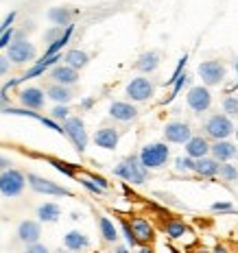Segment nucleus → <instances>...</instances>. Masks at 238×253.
<instances>
[{"mask_svg": "<svg viewBox=\"0 0 238 253\" xmlns=\"http://www.w3.org/2000/svg\"><path fill=\"white\" fill-rule=\"evenodd\" d=\"M186 101H188V107L192 109L194 114H201V112H205V109H210V105H212V94H210L208 87L197 85L188 92Z\"/></svg>", "mask_w": 238, "mask_h": 253, "instance_id": "9d476101", "label": "nucleus"}, {"mask_svg": "<svg viewBox=\"0 0 238 253\" xmlns=\"http://www.w3.org/2000/svg\"><path fill=\"white\" fill-rule=\"evenodd\" d=\"M9 166H11V164H9V160H7V157H2V155H0V170H4V168H9Z\"/></svg>", "mask_w": 238, "mask_h": 253, "instance_id": "a18cd8bd", "label": "nucleus"}, {"mask_svg": "<svg viewBox=\"0 0 238 253\" xmlns=\"http://www.w3.org/2000/svg\"><path fill=\"white\" fill-rule=\"evenodd\" d=\"M236 160H238V149H236Z\"/></svg>", "mask_w": 238, "mask_h": 253, "instance_id": "de8ad7c7", "label": "nucleus"}, {"mask_svg": "<svg viewBox=\"0 0 238 253\" xmlns=\"http://www.w3.org/2000/svg\"><path fill=\"white\" fill-rule=\"evenodd\" d=\"M13 20H15V11H11V13H9V15H7V18H4V20H2V24H0V35H2V33H4V31H7V29H9V26H11V24H13Z\"/></svg>", "mask_w": 238, "mask_h": 253, "instance_id": "4c0bfd02", "label": "nucleus"}, {"mask_svg": "<svg viewBox=\"0 0 238 253\" xmlns=\"http://www.w3.org/2000/svg\"><path fill=\"white\" fill-rule=\"evenodd\" d=\"M192 157H177L175 160V168L177 170H192Z\"/></svg>", "mask_w": 238, "mask_h": 253, "instance_id": "c9c22d12", "label": "nucleus"}, {"mask_svg": "<svg viewBox=\"0 0 238 253\" xmlns=\"http://www.w3.org/2000/svg\"><path fill=\"white\" fill-rule=\"evenodd\" d=\"M212 210L214 212H230V210H234V208H232V203H214Z\"/></svg>", "mask_w": 238, "mask_h": 253, "instance_id": "a19ab883", "label": "nucleus"}, {"mask_svg": "<svg viewBox=\"0 0 238 253\" xmlns=\"http://www.w3.org/2000/svg\"><path fill=\"white\" fill-rule=\"evenodd\" d=\"M225 75L227 68L221 61H203L199 66V77L205 85H219V83H223Z\"/></svg>", "mask_w": 238, "mask_h": 253, "instance_id": "6e6552de", "label": "nucleus"}, {"mask_svg": "<svg viewBox=\"0 0 238 253\" xmlns=\"http://www.w3.org/2000/svg\"><path fill=\"white\" fill-rule=\"evenodd\" d=\"M61 214V208L57 203H44L38 208V218L42 223H55Z\"/></svg>", "mask_w": 238, "mask_h": 253, "instance_id": "4be33fe9", "label": "nucleus"}, {"mask_svg": "<svg viewBox=\"0 0 238 253\" xmlns=\"http://www.w3.org/2000/svg\"><path fill=\"white\" fill-rule=\"evenodd\" d=\"M50 79H55V83H61V85H75L79 81V72L70 66H52Z\"/></svg>", "mask_w": 238, "mask_h": 253, "instance_id": "2eb2a0df", "label": "nucleus"}, {"mask_svg": "<svg viewBox=\"0 0 238 253\" xmlns=\"http://www.w3.org/2000/svg\"><path fill=\"white\" fill-rule=\"evenodd\" d=\"M72 31H75V26H70V24H68V26H66V31H63V33L59 35V38L50 42V46H48V48H46L44 57H48V55H57V52H61V48L68 44V40L72 38Z\"/></svg>", "mask_w": 238, "mask_h": 253, "instance_id": "b1692460", "label": "nucleus"}, {"mask_svg": "<svg viewBox=\"0 0 238 253\" xmlns=\"http://www.w3.org/2000/svg\"><path fill=\"white\" fill-rule=\"evenodd\" d=\"M52 166H55V168H57V170L66 172V175H68V177H72V175H75V172H72V168H68L66 164H61V162H55V160H52Z\"/></svg>", "mask_w": 238, "mask_h": 253, "instance_id": "ea45409f", "label": "nucleus"}, {"mask_svg": "<svg viewBox=\"0 0 238 253\" xmlns=\"http://www.w3.org/2000/svg\"><path fill=\"white\" fill-rule=\"evenodd\" d=\"M210 153V144L205 138H201V135H190V138L186 140V155L192 157V160H197V157H203Z\"/></svg>", "mask_w": 238, "mask_h": 253, "instance_id": "f3484780", "label": "nucleus"}, {"mask_svg": "<svg viewBox=\"0 0 238 253\" xmlns=\"http://www.w3.org/2000/svg\"><path fill=\"white\" fill-rule=\"evenodd\" d=\"M186 225L184 223H179V220H173V223H168L166 225V234L171 236V238H182L184 234H186Z\"/></svg>", "mask_w": 238, "mask_h": 253, "instance_id": "c85d7f7f", "label": "nucleus"}, {"mask_svg": "<svg viewBox=\"0 0 238 253\" xmlns=\"http://www.w3.org/2000/svg\"><path fill=\"white\" fill-rule=\"evenodd\" d=\"M26 249H29V253H46V247L44 245H38V242H31V245H26Z\"/></svg>", "mask_w": 238, "mask_h": 253, "instance_id": "58836bf2", "label": "nucleus"}, {"mask_svg": "<svg viewBox=\"0 0 238 253\" xmlns=\"http://www.w3.org/2000/svg\"><path fill=\"white\" fill-rule=\"evenodd\" d=\"M153 92H155V87H153V83L149 81V79H144V77L134 79V81L127 85V96H129L131 101H136V103L149 101V98L153 96Z\"/></svg>", "mask_w": 238, "mask_h": 253, "instance_id": "1a4fd4ad", "label": "nucleus"}, {"mask_svg": "<svg viewBox=\"0 0 238 253\" xmlns=\"http://www.w3.org/2000/svg\"><path fill=\"white\" fill-rule=\"evenodd\" d=\"M192 170L201 177H214L219 172V160H208V157H197V162L192 164Z\"/></svg>", "mask_w": 238, "mask_h": 253, "instance_id": "a211bd4d", "label": "nucleus"}, {"mask_svg": "<svg viewBox=\"0 0 238 253\" xmlns=\"http://www.w3.org/2000/svg\"><path fill=\"white\" fill-rule=\"evenodd\" d=\"M11 40H13V29H11V26H9V29L4 31L2 35H0V50H2V48H7V46H9V42H11Z\"/></svg>", "mask_w": 238, "mask_h": 253, "instance_id": "e433bc0d", "label": "nucleus"}, {"mask_svg": "<svg viewBox=\"0 0 238 253\" xmlns=\"http://www.w3.org/2000/svg\"><path fill=\"white\" fill-rule=\"evenodd\" d=\"M7 72H9V59H7V57L0 55V77L7 75Z\"/></svg>", "mask_w": 238, "mask_h": 253, "instance_id": "37998d69", "label": "nucleus"}, {"mask_svg": "<svg viewBox=\"0 0 238 253\" xmlns=\"http://www.w3.org/2000/svg\"><path fill=\"white\" fill-rule=\"evenodd\" d=\"M20 103H22L26 109H35V112H38V109L44 107L46 96L40 87H26L20 92Z\"/></svg>", "mask_w": 238, "mask_h": 253, "instance_id": "4468645a", "label": "nucleus"}, {"mask_svg": "<svg viewBox=\"0 0 238 253\" xmlns=\"http://www.w3.org/2000/svg\"><path fill=\"white\" fill-rule=\"evenodd\" d=\"M42 236V227L40 223H35V220H24V223H20L18 227V238L26 242V245H31V242H38Z\"/></svg>", "mask_w": 238, "mask_h": 253, "instance_id": "dca6fc26", "label": "nucleus"}, {"mask_svg": "<svg viewBox=\"0 0 238 253\" xmlns=\"http://www.w3.org/2000/svg\"><path fill=\"white\" fill-rule=\"evenodd\" d=\"M186 81H188V77H186V75H179V77L175 79V81H173V83H175V85H173V92H171V96H168L166 101H173V98H175L177 94H179V89L184 87V83H186Z\"/></svg>", "mask_w": 238, "mask_h": 253, "instance_id": "f704fd0d", "label": "nucleus"}, {"mask_svg": "<svg viewBox=\"0 0 238 253\" xmlns=\"http://www.w3.org/2000/svg\"><path fill=\"white\" fill-rule=\"evenodd\" d=\"M114 175L125 179V181H131V183H144L146 181V168L140 164L138 157H127V160H123L114 168Z\"/></svg>", "mask_w": 238, "mask_h": 253, "instance_id": "f03ea898", "label": "nucleus"}, {"mask_svg": "<svg viewBox=\"0 0 238 253\" xmlns=\"http://www.w3.org/2000/svg\"><path fill=\"white\" fill-rule=\"evenodd\" d=\"M205 133L214 140H227L232 133H234V125L227 116H212V118L205 123Z\"/></svg>", "mask_w": 238, "mask_h": 253, "instance_id": "0eeeda50", "label": "nucleus"}, {"mask_svg": "<svg viewBox=\"0 0 238 253\" xmlns=\"http://www.w3.org/2000/svg\"><path fill=\"white\" fill-rule=\"evenodd\" d=\"M192 135L190 126L186 123H168L164 126V138L173 144H186V140Z\"/></svg>", "mask_w": 238, "mask_h": 253, "instance_id": "9b49d317", "label": "nucleus"}, {"mask_svg": "<svg viewBox=\"0 0 238 253\" xmlns=\"http://www.w3.org/2000/svg\"><path fill=\"white\" fill-rule=\"evenodd\" d=\"M98 229H100V236H103L107 242H116V240H118V231H116L114 223L107 218V216H100V218H98Z\"/></svg>", "mask_w": 238, "mask_h": 253, "instance_id": "cd10ccee", "label": "nucleus"}, {"mask_svg": "<svg viewBox=\"0 0 238 253\" xmlns=\"http://www.w3.org/2000/svg\"><path fill=\"white\" fill-rule=\"evenodd\" d=\"M118 131L114 129V126H103V129H98L96 133H94V144L100 146V149H107V151H114L116 146H118Z\"/></svg>", "mask_w": 238, "mask_h": 253, "instance_id": "ddd939ff", "label": "nucleus"}, {"mask_svg": "<svg viewBox=\"0 0 238 253\" xmlns=\"http://www.w3.org/2000/svg\"><path fill=\"white\" fill-rule=\"evenodd\" d=\"M63 133L68 135V140L75 144V149L79 153L86 151V146H88V131H86V125H83V120L79 118V116H68V118L63 120Z\"/></svg>", "mask_w": 238, "mask_h": 253, "instance_id": "7ed1b4c3", "label": "nucleus"}, {"mask_svg": "<svg viewBox=\"0 0 238 253\" xmlns=\"http://www.w3.org/2000/svg\"><path fill=\"white\" fill-rule=\"evenodd\" d=\"M9 103V96H7V89H0V109H2L4 107V105H7Z\"/></svg>", "mask_w": 238, "mask_h": 253, "instance_id": "c03bdc74", "label": "nucleus"}, {"mask_svg": "<svg viewBox=\"0 0 238 253\" xmlns=\"http://www.w3.org/2000/svg\"><path fill=\"white\" fill-rule=\"evenodd\" d=\"M171 157V151L164 142H153V144H146L144 149L140 151L138 160L140 164L146 168V170H153V168H162Z\"/></svg>", "mask_w": 238, "mask_h": 253, "instance_id": "f257e3e1", "label": "nucleus"}, {"mask_svg": "<svg viewBox=\"0 0 238 253\" xmlns=\"http://www.w3.org/2000/svg\"><path fill=\"white\" fill-rule=\"evenodd\" d=\"M24 186L26 177L20 170H13V168L0 170V194L2 197H18V194H22Z\"/></svg>", "mask_w": 238, "mask_h": 253, "instance_id": "20e7f679", "label": "nucleus"}, {"mask_svg": "<svg viewBox=\"0 0 238 253\" xmlns=\"http://www.w3.org/2000/svg\"><path fill=\"white\" fill-rule=\"evenodd\" d=\"M63 61H66V66L75 68V70H81L83 66H88L90 57H88V52L72 48V50H68V52H66V57H63Z\"/></svg>", "mask_w": 238, "mask_h": 253, "instance_id": "5701e85b", "label": "nucleus"}, {"mask_svg": "<svg viewBox=\"0 0 238 253\" xmlns=\"http://www.w3.org/2000/svg\"><path fill=\"white\" fill-rule=\"evenodd\" d=\"M79 183H81L86 190H90V192H94V194H103V190H105V188H100L94 179H79Z\"/></svg>", "mask_w": 238, "mask_h": 253, "instance_id": "473e14b6", "label": "nucleus"}, {"mask_svg": "<svg viewBox=\"0 0 238 253\" xmlns=\"http://www.w3.org/2000/svg\"><path fill=\"white\" fill-rule=\"evenodd\" d=\"M7 59L11 61V63H29V61H33L35 59V48H33V44H31L29 40H24V38H15L9 42V46H7Z\"/></svg>", "mask_w": 238, "mask_h": 253, "instance_id": "39448f33", "label": "nucleus"}, {"mask_svg": "<svg viewBox=\"0 0 238 253\" xmlns=\"http://www.w3.org/2000/svg\"><path fill=\"white\" fill-rule=\"evenodd\" d=\"M210 151L214 153V160L230 162L232 157L236 155V144H232V142H227V140H216V144L210 146Z\"/></svg>", "mask_w": 238, "mask_h": 253, "instance_id": "6ab92c4d", "label": "nucleus"}, {"mask_svg": "<svg viewBox=\"0 0 238 253\" xmlns=\"http://www.w3.org/2000/svg\"><path fill=\"white\" fill-rule=\"evenodd\" d=\"M223 109L227 116H238V98L236 96H227L223 101Z\"/></svg>", "mask_w": 238, "mask_h": 253, "instance_id": "7c9ffc66", "label": "nucleus"}, {"mask_svg": "<svg viewBox=\"0 0 238 253\" xmlns=\"http://www.w3.org/2000/svg\"><path fill=\"white\" fill-rule=\"evenodd\" d=\"M234 133H236V140H238V126H236V129H234Z\"/></svg>", "mask_w": 238, "mask_h": 253, "instance_id": "49530a36", "label": "nucleus"}, {"mask_svg": "<svg viewBox=\"0 0 238 253\" xmlns=\"http://www.w3.org/2000/svg\"><path fill=\"white\" fill-rule=\"evenodd\" d=\"M157 66H160V57H157V52H144V55L138 59V63H136V68H138L140 72H153Z\"/></svg>", "mask_w": 238, "mask_h": 253, "instance_id": "bb28decb", "label": "nucleus"}, {"mask_svg": "<svg viewBox=\"0 0 238 253\" xmlns=\"http://www.w3.org/2000/svg\"><path fill=\"white\" fill-rule=\"evenodd\" d=\"M48 20L55 26H68L72 20V13H70V9H66V7H55L48 11Z\"/></svg>", "mask_w": 238, "mask_h": 253, "instance_id": "a878e982", "label": "nucleus"}, {"mask_svg": "<svg viewBox=\"0 0 238 253\" xmlns=\"http://www.w3.org/2000/svg\"><path fill=\"white\" fill-rule=\"evenodd\" d=\"M123 234H125L127 242H129V247H138L140 245L138 238H136V234H134V229H131V225L125 223V220H123Z\"/></svg>", "mask_w": 238, "mask_h": 253, "instance_id": "2f4dec72", "label": "nucleus"}, {"mask_svg": "<svg viewBox=\"0 0 238 253\" xmlns=\"http://www.w3.org/2000/svg\"><path fill=\"white\" fill-rule=\"evenodd\" d=\"M109 116L118 123H131V120L138 118V109L134 107L131 103H123V101H116L109 105Z\"/></svg>", "mask_w": 238, "mask_h": 253, "instance_id": "f8f14e48", "label": "nucleus"}, {"mask_svg": "<svg viewBox=\"0 0 238 253\" xmlns=\"http://www.w3.org/2000/svg\"><path fill=\"white\" fill-rule=\"evenodd\" d=\"M219 175L227 179V181H234V179H238V168L232 164H223V166H219Z\"/></svg>", "mask_w": 238, "mask_h": 253, "instance_id": "c756f323", "label": "nucleus"}, {"mask_svg": "<svg viewBox=\"0 0 238 253\" xmlns=\"http://www.w3.org/2000/svg\"><path fill=\"white\" fill-rule=\"evenodd\" d=\"M61 35V26H55V29H50L48 33H46V40L48 42H52V40H57Z\"/></svg>", "mask_w": 238, "mask_h": 253, "instance_id": "79ce46f5", "label": "nucleus"}, {"mask_svg": "<svg viewBox=\"0 0 238 253\" xmlns=\"http://www.w3.org/2000/svg\"><path fill=\"white\" fill-rule=\"evenodd\" d=\"M63 245L72 251H81V249H88L90 247V240H88V236L81 234V231H68L66 238H63Z\"/></svg>", "mask_w": 238, "mask_h": 253, "instance_id": "aec40b11", "label": "nucleus"}, {"mask_svg": "<svg viewBox=\"0 0 238 253\" xmlns=\"http://www.w3.org/2000/svg\"><path fill=\"white\" fill-rule=\"evenodd\" d=\"M131 229H134L138 242H146L153 238V227L149 225V220H144V218H136L134 223H131Z\"/></svg>", "mask_w": 238, "mask_h": 253, "instance_id": "393cba45", "label": "nucleus"}, {"mask_svg": "<svg viewBox=\"0 0 238 253\" xmlns=\"http://www.w3.org/2000/svg\"><path fill=\"white\" fill-rule=\"evenodd\" d=\"M26 181L40 194H48V197H72V192L68 188H63L59 183L50 181V179H44L40 175H26Z\"/></svg>", "mask_w": 238, "mask_h": 253, "instance_id": "423d86ee", "label": "nucleus"}, {"mask_svg": "<svg viewBox=\"0 0 238 253\" xmlns=\"http://www.w3.org/2000/svg\"><path fill=\"white\" fill-rule=\"evenodd\" d=\"M68 114H70V109H68L66 107V105H57V107L55 109H52V112H50V116H52V120H66L68 118Z\"/></svg>", "mask_w": 238, "mask_h": 253, "instance_id": "72a5a7b5", "label": "nucleus"}, {"mask_svg": "<svg viewBox=\"0 0 238 253\" xmlns=\"http://www.w3.org/2000/svg\"><path fill=\"white\" fill-rule=\"evenodd\" d=\"M46 96H50L55 103H61V105H68L72 101V92L68 89V85H61V83H55V85L48 87Z\"/></svg>", "mask_w": 238, "mask_h": 253, "instance_id": "412c9836", "label": "nucleus"}]
</instances>
